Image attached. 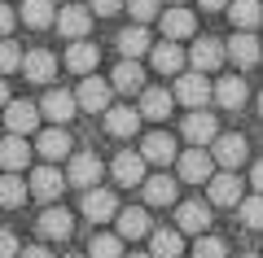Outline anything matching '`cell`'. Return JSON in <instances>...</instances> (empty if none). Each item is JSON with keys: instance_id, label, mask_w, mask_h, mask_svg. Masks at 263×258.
Wrapping results in <instances>:
<instances>
[{"instance_id": "1", "label": "cell", "mask_w": 263, "mask_h": 258, "mask_svg": "<svg viewBox=\"0 0 263 258\" xmlns=\"http://www.w3.org/2000/svg\"><path fill=\"white\" fill-rule=\"evenodd\" d=\"M171 96H176V101L180 105H189V110H202V105H206L211 101V83H206V74H202V70H180L176 74V92H171Z\"/></svg>"}, {"instance_id": "2", "label": "cell", "mask_w": 263, "mask_h": 258, "mask_svg": "<svg viewBox=\"0 0 263 258\" xmlns=\"http://www.w3.org/2000/svg\"><path fill=\"white\" fill-rule=\"evenodd\" d=\"M110 96H114L110 79L84 74V83H79V92H75V105H79V110H88V114H105V110H110Z\"/></svg>"}, {"instance_id": "3", "label": "cell", "mask_w": 263, "mask_h": 258, "mask_svg": "<svg viewBox=\"0 0 263 258\" xmlns=\"http://www.w3.org/2000/svg\"><path fill=\"white\" fill-rule=\"evenodd\" d=\"M246 153H250V145H246V136H237V131H224V136L211 140V157H215V166H224V171H237V166L246 162Z\"/></svg>"}, {"instance_id": "4", "label": "cell", "mask_w": 263, "mask_h": 258, "mask_svg": "<svg viewBox=\"0 0 263 258\" xmlns=\"http://www.w3.org/2000/svg\"><path fill=\"white\" fill-rule=\"evenodd\" d=\"M206 202L219 206V210H228V206H241V180L233 175V171H219V175L206 180Z\"/></svg>"}, {"instance_id": "5", "label": "cell", "mask_w": 263, "mask_h": 258, "mask_svg": "<svg viewBox=\"0 0 263 258\" xmlns=\"http://www.w3.org/2000/svg\"><path fill=\"white\" fill-rule=\"evenodd\" d=\"M211 166H215V157L206 153V149H184V153H180V162H176V171H180V180H184V184H206L211 180Z\"/></svg>"}, {"instance_id": "6", "label": "cell", "mask_w": 263, "mask_h": 258, "mask_svg": "<svg viewBox=\"0 0 263 258\" xmlns=\"http://www.w3.org/2000/svg\"><path fill=\"white\" fill-rule=\"evenodd\" d=\"M53 27L62 31L66 39H88V31H92V9H88V5H66L53 18Z\"/></svg>"}, {"instance_id": "7", "label": "cell", "mask_w": 263, "mask_h": 258, "mask_svg": "<svg viewBox=\"0 0 263 258\" xmlns=\"http://www.w3.org/2000/svg\"><path fill=\"white\" fill-rule=\"evenodd\" d=\"M101 157L97 153H75L70 157V166H66V184H75V188H97V180H101Z\"/></svg>"}, {"instance_id": "8", "label": "cell", "mask_w": 263, "mask_h": 258, "mask_svg": "<svg viewBox=\"0 0 263 258\" xmlns=\"http://www.w3.org/2000/svg\"><path fill=\"white\" fill-rule=\"evenodd\" d=\"M158 22H162V35L176 39V44H180V39H193V35H197V18L184 9V5H171L167 13H158Z\"/></svg>"}, {"instance_id": "9", "label": "cell", "mask_w": 263, "mask_h": 258, "mask_svg": "<svg viewBox=\"0 0 263 258\" xmlns=\"http://www.w3.org/2000/svg\"><path fill=\"white\" fill-rule=\"evenodd\" d=\"M180 131H184L189 145L202 149V145H211V140L219 136V123H215V114H206V110H189V118H184V127H180Z\"/></svg>"}, {"instance_id": "10", "label": "cell", "mask_w": 263, "mask_h": 258, "mask_svg": "<svg viewBox=\"0 0 263 258\" xmlns=\"http://www.w3.org/2000/svg\"><path fill=\"white\" fill-rule=\"evenodd\" d=\"M5 127H9V136H27V131H35L40 127V105L9 101V105H5Z\"/></svg>"}, {"instance_id": "11", "label": "cell", "mask_w": 263, "mask_h": 258, "mask_svg": "<svg viewBox=\"0 0 263 258\" xmlns=\"http://www.w3.org/2000/svg\"><path fill=\"white\" fill-rule=\"evenodd\" d=\"M110 175H114V184H119V188L145 184V157H141V153H119V157L110 162Z\"/></svg>"}, {"instance_id": "12", "label": "cell", "mask_w": 263, "mask_h": 258, "mask_svg": "<svg viewBox=\"0 0 263 258\" xmlns=\"http://www.w3.org/2000/svg\"><path fill=\"white\" fill-rule=\"evenodd\" d=\"M27 188L40 197V202H57V197H62V188H66V175L57 171V166H35Z\"/></svg>"}, {"instance_id": "13", "label": "cell", "mask_w": 263, "mask_h": 258, "mask_svg": "<svg viewBox=\"0 0 263 258\" xmlns=\"http://www.w3.org/2000/svg\"><path fill=\"white\" fill-rule=\"evenodd\" d=\"M141 157H145L149 166L176 162V136H171V131H149V136H145V145H141Z\"/></svg>"}, {"instance_id": "14", "label": "cell", "mask_w": 263, "mask_h": 258, "mask_svg": "<svg viewBox=\"0 0 263 258\" xmlns=\"http://www.w3.org/2000/svg\"><path fill=\"white\" fill-rule=\"evenodd\" d=\"M22 74H27L31 83H53L57 57L48 53V48H31V53H22Z\"/></svg>"}, {"instance_id": "15", "label": "cell", "mask_w": 263, "mask_h": 258, "mask_svg": "<svg viewBox=\"0 0 263 258\" xmlns=\"http://www.w3.org/2000/svg\"><path fill=\"white\" fill-rule=\"evenodd\" d=\"M176 223H180V232L202 236V232L211 228V202H180L176 206Z\"/></svg>"}, {"instance_id": "16", "label": "cell", "mask_w": 263, "mask_h": 258, "mask_svg": "<svg viewBox=\"0 0 263 258\" xmlns=\"http://www.w3.org/2000/svg\"><path fill=\"white\" fill-rule=\"evenodd\" d=\"M246 96H250V92H246V79H241V74H224V79L211 88V101H219V110H241Z\"/></svg>"}, {"instance_id": "17", "label": "cell", "mask_w": 263, "mask_h": 258, "mask_svg": "<svg viewBox=\"0 0 263 258\" xmlns=\"http://www.w3.org/2000/svg\"><path fill=\"white\" fill-rule=\"evenodd\" d=\"M40 236H48V241H66L70 232H75V214L70 210H62V206H48L44 214H40Z\"/></svg>"}, {"instance_id": "18", "label": "cell", "mask_w": 263, "mask_h": 258, "mask_svg": "<svg viewBox=\"0 0 263 258\" xmlns=\"http://www.w3.org/2000/svg\"><path fill=\"white\" fill-rule=\"evenodd\" d=\"M224 53L233 57L237 66H254V62H263V44L254 39V31H237V35L224 44Z\"/></svg>"}, {"instance_id": "19", "label": "cell", "mask_w": 263, "mask_h": 258, "mask_svg": "<svg viewBox=\"0 0 263 258\" xmlns=\"http://www.w3.org/2000/svg\"><path fill=\"white\" fill-rule=\"evenodd\" d=\"M79 210H84V219H92V223L114 219V193H110V188H84Z\"/></svg>"}, {"instance_id": "20", "label": "cell", "mask_w": 263, "mask_h": 258, "mask_svg": "<svg viewBox=\"0 0 263 258\" xmlns=\"http://www.w3.org/2000/svg\"><path fill=\"white\" fill-rule=\"evenodd\" d=\"M75 110H79V105H75V92H62V88H53V92L40 101V114H44V118H53L57 127L75 118Z\"/></svg>"}, {"instance_id": "21", "label": "cell", "mask_w": 263, "mask_h": 258, "mask_svg": "<svg viewBox=\"0 0 263 258\" xmlns=\"http://www.w3.org/2000/svg\"><path fill=\"white\" fill-rule=\"evenodd\" d=\"M105 131H110L114 140H127L141 131V110H127V105H114V110H105Z\"/></svg>"}, {"instance_id": "22", "label": "cell", "mask_w": 263, "mask_h": 258, "mask_svg": "<svg viewBox=\"0 0 263 258\" xmlns=\"http://www.w3.org/2000/svg\"><path fill=\"white\" fill-rule=\"evenodd\" d=\"M35 153L44 157V162H62V157H70V131H62V127H48V131H40V140H35Z\"/></svg>"}, {"instance_id": "23", "label": "cell", "mask_w": 263, "mask_h": 258, "mask_svg": "<svg viewBox=\"0 0 263 258\" xmlns=\"http://www.w3.org/2000/svg\"><path fill=\"white\" fill-rule=\"evenodd\" d=\"M149 62H154L158 74H180L184 70V48H180L176 39H162V44L149 48Z\"/></svg>"}, {"instance_id": "24", "label": "cell", "mask_w": 263, "mask_h": 258, "mask_svg": "<svg viewBox=\"0 0 263 258\" xmlns=\"http://www.w3.org/2000/svg\"><path fill=\"white\" fill-rule=\"evenodd\" d=\"M110 88H114V92H123V96L141 92V88H145V70H141V62H127V57H123V62L114 66V74H110Z\"/></svg>"}, {"instance_id": "25", "label": "cell", "mask_w": 263, "mask_h": 258, "mask_svg": "<svg viewBox=\"0 0 263 258\" xmlns=\"http://www.w3.org/2000/svg\"><path fill=\"white\" fill-rule=\"evenodd\" d=\"M27 162H31L27 136H5V140H0V166H5V171H13V175H18Z\"/></svg>"}, {"instance_id": "26", "label": "cell", "mask_w": 263, "mask_h": 258, "mask_svg": "<svg viewBox=\"0 0 263 258\" xmlns=\"http://www.w3.org/2000/svg\"><path fill=\"white\" fill-rule=\"evenodd\" d=\"M119 236L123 241L149 236V210H145V206H127V210H119Z\"/></svg>"}, {"instance_id": "27", "label": "cell", "mask_w": 263, "mask_h": 258, "mask_svg": "<svg viewBox=\"0 0 263 258\" xmlns=\"http://www.w3.org/2000/svg\"><path fill=\"white\" fill-rule=\"evenodd\" d=\"M97 62H101L97 44H88V39H70V48H66V66H70L75 74H92Z\"/></svg>"}, {"instance_id": "28", "label": "cell", "mask_w": 263, "mask_h": 258, "mask_svg": "<svg viewBox=\"0 0 263 258\" xmlns=\"http://www.w3.org/2000/svg\"><path fill=\"white\" fill-rule=\"evenodd\" d=\"M224 57H228V53H224V44H219V39H197V44L189 48V62H193V70H202V74L215 70Z\"/></svg>"}, {"instance_id": "29", "label": "cell", "mask_w": 263, "mask_h": 258, "mask_svg": "<svg viewBox=\"0 0 263 258\" xmlns=\"http://www.w3.org/2000/svg\"><path fill=\"white\" fill-rule=\"evenodd\" d=\"M228 18L237 31H254L263 22V0H228Z\"/></svg>"}, {"instance_id": "30", "label": "cell", "mask_w": 263, "mask_h": 258, "mask_svg": "<svg viewBox=\"0 0 263 258\" xmlns=\"http://www.w3.org/2000/svg\"><path fill=\"white\" fill-rule=\"evenodd\" d=\"M171 101H176V96L167 92V88H141V118H167L171 114Z\"/></svg>"}, {"instance_id": "31", "label": "cell", "mask_w": 263, "mask_h": 258, "mask_svg": "<svg viewBox=\"0 0 263 258\" xmlns=\"http://www.w3.org/2000/svg\"><path fill=\"white\" fill-rule=\"evenodd\" d=\"M18 18L27 22L31 31H44V27H53L57 9H53V0H22V9H18Z\"/></svg>"}, {"instance_id": "32", "label": "cell", "mask_w": 263, "mask_h": 258, "mask_svg": "<svg viewBox=\"0 0 263 258\" xmlns=\"http://www.w3.org/2000/svg\"><path fill=\"white\" fill-rule=\"evenodd\" d=\"M149 31L141 27V22H136V27H127V31H119V53L127 57V62H136V57H145L149 53Z\"/></svg>"}, {"instance_id": "33", "label": "cell", "mask_w": 263, "mask_h": 258, "mask_svg": "<svg viewBox=\"0 0 263 258\" xmlns=\"http://www.w3.org/2000/svg\"><path fill=\"white\" fill-rule=\"evenodd\" d=\"M180 249H184V236L171 228L162 232H149V258H180Z\"/></svg>"}, {"instance_id": "34", "label": "cell", "mask_w": 263, "mask_h": 258, "mask_svg": "<svg viewBox=\"0 0 263 258\" xmlns=\"http://www.w3.org/2000/svg\"><path fill=\"white\" fill-rule=\"evenodd\" d=\"M141 188H145V202L149 206H171L176 202V180L171 175H149Z\"/></svg>"}, {"instance_id": "35", "label": "cell", "mask_w": 263, "mask_h": 258, "mask_svg": "<svg viewBox=\"0 0 263 258\" xmlns=\"http://www.w3.org/2000/svg\"><path fill=\"white\" fill-rule=\"evenodd\" d=\"M27 193H31V188L22 184V180L13 175V171H5V175H0V206H9V210H18V206L27 202Z\"/></svg>"}, {"instance_id": "36", "label": "cell", "mask_w": 263, "mask_h": 258, "mask_svg": "<svg viewBox=\"0 0 263 258\" xmlns=\"http://www.w3.org/2000/svg\"><path fill=\"white\" fill-rule=\"evenodd\" d=\"M88 258H123V236L119 232H101V236H92V245H88Z\"/></svg>"}, {"instance_id": "37", "label": "cell", "mask_w": 263, "mask_h": 258, "mask_svg": "<svg viewBox=\"0 0 263 258\" xmlns=\"http://www.w3.org/2000/svg\"><path fill=\"white\" fill-rule=\"evenodd\" d=\"M193 258H228V245H224V236H197V245H193Z\"/></svg>"}, {"instance_id": "38", "label": "cell", "mask_w": 263, "mask_h": 258, "mask_svg": "<svg viewBox=\"0 0 263 258\" xmlns=\"http://www.w3.org/2000/svg\"><path fill=\"white\" fill-rule=\"evenodd\" d=\"M13 70H22V48L5 35L0 39V74H13Z\"/></svg>"}, {"instance_id": "39", "label": "cell", "mask_w": 263, "mask_h": 258, "mask_svg": "<svg viewBox=\"0 0 263 258\" xmlns=\"http://www.w3.org/2000/svg\"><path fill=\"white\" fill-rule=\"evenodd\" d=\"M123 5H127V13H132L136 22H141V27H145V22H154V18L162 13V5H158V0H123Z\"/></svg>"}, {"instance_id": "40", "label": "cell", "mask_w": 263, "mask_h": 258, "mask_svg": "<svg viewBox=\"0 0 263 258\" xmlns=\"http://www.w3.org/2000/svg\"><path fill=\"white\" fill-rule=\"evenodd\" d=\"M241 223L246 228H263V193L241 197Z\"/></svg>"}, {"instance_id": "41", "label": "cell", "mask_w": 263, "mask_h": 258, "mask_svg": "<svg viewBox=\"0 0 263 258\" xmlns=\"http://www.w3.org/2000/svg\"><path fill=\"white\" fill-rule=\"evenodd\" d=\"M88 9H92V18H114L123 9V0H88Z\"/></svg>"}, {"instance_id": "42", "label": "cell", "mask_w": 263, "mask_h": 258, "mask_svg": "<svg viewBox=\"0 0 263 258\" xmlns=\"http://www.w3.org/2000/svg\"><path fill=\"white\" fill-rule=\"evenodd\" d=\"M18 236H13V232L9 228H0V258H18Z\"/></svg>"}, {"instance_id": "43", "label": "cell", "mask_w": 263, "mask_h": 258, "mask_svg": "<svg viewBox=\"0 0 263 258\" xmlns=\"http://www.w3.org/2000/svg\"><path fill=\"white\" fill-rule=\"evenodd\" d=\"M13 22H18V13H13L9 5L0 0V39H5V35H9V31H13Z\"/></svg>"}, {"instance_id": "44", "label": "cell", "mask_w": 263, "mask_h": 258, "mask_svg": "<svg viewBox=\"0 0 263 258\" xmlns=\"http://www.w3.org/2000/svg\"><path fill=\"white\" fill-rule=\"evenodd\" d=\"M250 184H254V188H259V193H263V157H259V162L250 166Z\"/></svg>"}, {"instance_id": "45", "label": "cell", "mask_w": 263, "mask_h": 258, "mask_svg": "<svg viewBox=\"0 0 263 258\" xmlns=\"http://www.w3.org/2000/svg\"><path fill=\"white\" fill-rule=\"evenodd\" d=\"M18 258H53L44 245H31V249H18Z\"/></svg>"}, {"instance_id": "46", "label": "cell", "mask_w": 263, "mask_h": 258, "mask_svg": "<svg viewBox=\"0 0 263 258\" xmlns=\"http://www.w3.org/2000/svg\"><path fill=\"white\" fill-rule=\"evenodd\" d=\"M197 5H202L206 13H219V9H228V0H197Z\"/></svg>"}, {"instance_id": "47", "label": "cell", "mask_w": 263, "mask_h": 258, "mask_svg": "<svg viewBox=\"0 0 263 258\" xmlns=\"http://www.w3.org/2000/svg\"><path fill=\"white\" fill-rule=\"evenodd\" d=\"M9 105V83H5V74H0V110Z\"/></svg>"}, {"instance_id": "48", "label": "cell", "mask_w": 263, "mask_h": 258, "mask_svg": "<svg viewBox=\"0 0 263 258\" xmlns=\"http://www.w3.org/2000/svg\"><path fill=\"white\" fill-rule=\"evenodd\" d=\"M259 114H263V92H259Z\"/></svg>"}, {"instance_id": "49", "label": "cell", "mask_w": 263, "mask_h": 258, "mask_svg": "<svg viewBox=\"0 0 263 258\" xmlns=\"http://www.w3.org/2000/svg\"><path fill=\"white\" fill-rule=\"evenodd\" d=\"M132 258H149V254H132Z\"/></svg>"}, {"instance_id": "50", "label": "cell", "mask_w": 263, "mask_h": 258, "mask_svg": "<svg viewBox=\"0 0 263 258\" xmlns=\"http://www.w3.org/2000/svg\"><path fill=\"white\" fill-rule=\"evenodd\" d=\"M66 258H84V254H66Z\"/></svg>"}, {"instance_id": "51", "label": "cell", "mask_w": 263, "mask_h": 258, "mask_svg": "<svg viewBox=\"0 0 263 258\" xmlns=\"http://www.w3.org/2000/svg\"><path fill=\"white\" fill-rule=\"evenodd\" d=\"M171 5H184V0H171Z\"/></svg>"}, {"instance_id": "52", "label": "cell", "mask_w": 263, "mask_h": 258, "mask_svg": "<svg viewBox=\"0 0 263 258\" xmlns=\"http://www.w3.org/2000/svg\"><path fill=\"white\" fill-rule=\"evenodd\" d=\"M241 258H254V254H241Z\"/></svg>"}]
</instances>
